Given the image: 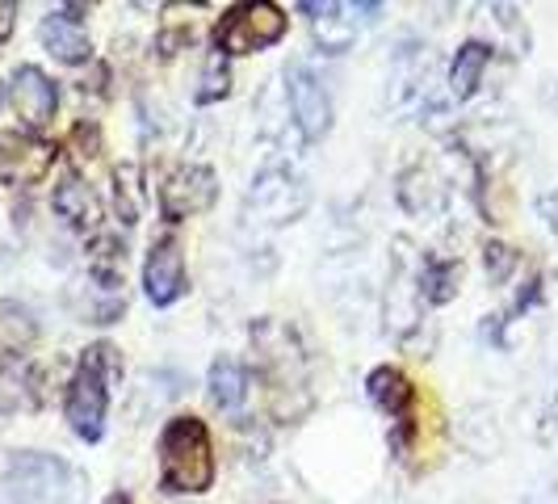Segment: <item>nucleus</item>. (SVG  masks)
<instances>
[{
  "label": "nucleus",
  "instance_id": "obj_1",
  "mask_svg": "<svg viewBox=\"0 0 558 504\" xmlns=\"http://www.w3.org/2000/svg\"><path fill=\"white\" fill-rule=\"evenodd\" d=\"M252 349H256V374L269 387L274 417L299 420L311 408L307 392V353L299 345V336L290 333L281 320H260L252 324Z\"/></svg>",
  "mask_w": 558,
  "mask_h": 504
},
{
  "label": "nucleus",
  "instance_id": "obj_2",
  "mask_svg": "<svg viewBox=\"0 0 558 504\" xmlns=\"http://www.w3.org/2000/svg\"><path fill=\"white\" fill-rule=\"evenodd\" d=\"M215 483V446L197 417H172L160 433V488L172 496H202Z\"/></svg>",
  "mask_w": 558,
  "mask_h": 504
},
{
  "label": "nucleus",
  "instance_id": "obj_3",
  "mask_svg": "<svg viewBox=\"0 0 558 504\" xmlns=\"http://www.w3.org/2000/svg\"><path fill=\"white\" fill-rule=\"evenodd\" d=\"M88 479L59 454H17L0 476V504H84Z\"/></svg>",
  "mask_w": 558,
  "mask_h": 504
},
{
  "label": "nucleus",
  "instance_id": "obj_4",
  "mask_svg": "<svg viewBox=\"0 0 558 504\" xmlns=\"http://www.w3.org/2000/svg\"><path fill=\"white\" fill-rule=\"evenodd\" d=\"M122 379V362H118V349L113 345H93L84 349L81 365L72 374V387H68V424L72 433L84 442H97L106 433V408H110V383Z\"/></svg>",
  "mask_w": 558,
  "mask_h": 504
},
{
  "label": "nucleus",
  "instance_id": "obj_5",
  "mask_svg": "<svg viewBox=\"0 0 558 504\" xmlns=\"http://www.w3.org/2000/svg\"><path fill=\"white\" fill-rule=\"evenodd\" d=\"M311 206V190L307 181L290 168H260L256 181L248 185V197H244V219L256 227H286L299 224Z\"/></svg>",
  "mask_w": 558,
  "mask_h": 504
},
{
  "label": "nucleus",
  "instance_id": "obj_6",
  "mask_svg": "<svg viewBox=\"0 0 558 504\" xmlns=\"http://www.w3.org/2000/svg\"><path fill=\"white\" fill-rule=\"evenodd\" d=\"M286 26L290 17L281 13L278 4L269 0H248V4H235L227 9L215 26V51L219 56H256L265 47H274L286 38Z\"/></svg>",
  "mask_w": 558,
  "mask_h": 504
},
{
  "label": "nucleus",
  "instance_id": "obj_7",
  "mask_svg": "<svg viewBox=\"0 0 558 504\" xmlns=\"http://www.w3.org/2000/svg\"><path fill=\"white\" fill-rule=\"evenodd\" d=\"M420 274H424V261L416 256L412 240H395L391 281H387L383 315H387V333L399 336V340L420 328V311H424V286H420Z\"/></svg>",
  "mask_w": 558,
  "mask_h": 504
},
{
  "label": "nucleus",
  "instance_id": "obj_8",
  "mask_svg": "<svg viewBox=\"0 0 558 504\" xmlns=\"http://www.w3.org/2000/svg\"><path fill=\"white\" fill-rule=\"evenodd\" d=\"M303 9L311 13L315 47L328 56H344L357 43V34L383 13L378 4H353V0H328V4H303Z\"/></svg>",
  "mask_w": 558,
  "mask_h": 504
},
{
  "label": "nucleus",
  "instance_id": "obj_9",
  "mask_svg": "<svg viewBox=\"0 0 558 504\" xmlns=\"http://www.w3.org/2000/svg\"><path fill=\"white\" fill-rule=\"evenodd\" d=\"M286 97H290L294 127L307 143H319L332 131V97H328L324 81L311 72L307 63H290L286 68Z\"/></svg>",
  "mask_w": 558,
  "mask_h": 504
},
{
  "label": "nucleus",
  "instance_id": "obj_10",
  "mask_svg": "<svg viewBox=\"0 0 558 504\" xmlns=\"http://www.w3.org/2000/svg\"><path fill=\"white\" fill-rule=\"evenodd\" d=\"M219 197V177L206 165H181L177 172H168L160 185V215L168 224H181L190 215L210 211Z\"/></svg>",
  "mask_w": 558,
  "mask_h": 504
},
{
  "label": "nucleus",
  "instance_id": "obj_11",
  "mask_svg": "<svg viewBox=\"0 0 558 504\" xmlns=\"http://www.w3.org/2000/svg\"><path fill=\"white\" fill-rule=\"evenodd\" d=\"M56 165V147L29 131H0V181L4 185H34Z\"/></svg>",
  "mask_w": 558,
  "mask_h": 504
},
{
  "label": "nucleus",
  "instance_id": "obj_12",
  "mask_svg": "<svg viewBox=\"0 0 558 504\" xmlns=\"http://www.w3.org/2000/svg\"><path fill=\"white\" fill-rule=\"evenodd\" d=\"M143 290L156 308H172L185 290H190V278H185V252L181 244L168 236L160 244H151L147 252V265H143Z\"/></svg>",
  "mask_w": 558,
  "mask_h": 504
},
{
  "label": "nucleus",
  "instance_id": "obj_13",
  "mask_svg": "<svg viewBox=\"0 0 558 504\" xmlns=\"http://www.w3.org/2000/svg\"><path fill=\"white\" fill-rule=\"evenodd\" d=\"M13 110H17V118L26 122L29 131H43L59 110L56 81H51L43 68L22 63V68L13 72Z\"/></svg>",
  "mask_w": 558,
  "mask_h": 504
},
{
  "label": "nucleus",
  "instance_id": "obj_14",
  "mask_svg": "<svg viewBox=\"0 0 558 504\" xmlns=\"http://www.w3.org/2000/svg\"><path fill=\"white\" fill-rule=\"evenodd\" d=\"M43 47L59 59V63H84L93 56V43H88V29H84L81 9H51L43 17Z\"/></svg>",
  "mask_w": 558,
  "mask_h": 504
},
{
  "label": "nucleus",
  "instance_id": "obj_15",
  "mask_svg": "<svg viewBox=\"0 0 558 504\" xmlns=\"http://www.w3.org/2000/svg\"><path fill=\"white\" fill-rule=\"evenodd\" d=\"M433 81L428 47H403L391 63V106L395 110H416Z\"/></svg>",
  "mask_w": 558,
  "mask_h": 504
},
{
  "label": "nucleus",
  "instance_id": "obj_16",
  "mask_svg": "<svg viewBox=\"0 0 558 504\" xmlns=\"http://www.w3.org/2000/svg\"><path fill=\"white\" fill-rule=\"evenodd\" d=\"M51 206H56L59 219L68 227H76V231H93L101 224V197L93 194V185H84L81 177H63L56 185Z\"/></svg>",
  "mask_w": 558,
  "mask_h": 504
},
{
  "label": "nucleus",
  "instance_id": "obj_17",
  "mask_svg": "<svg viewBox=\"0 0 558 504\" xmlns=\"http://www.w3.org/2000/svg\"><path fill=\"white\" fill-rule=\"evenodd\" d=\"M38 370L26 362V358H4L0 362V412H29L38 408Z\"/></svg>",
  "mask_w": 558,
  "mask_h": 504
},
{
  "label": "nucleus",
  "instance_id": "obj_18",
  "mask_svg": "<svg viewBox=\"0 0 558 504\" xmlns=\"http://www.w3.org/2000/svg\"><path fill=\"white\" fill-rule=\"evenodd\" d=\"M395 197L408 215H437L446 206V185L428 172L424 165H412L399 172V185H395Z\"/></svg>",
  "mask_w": 558,
  "mask_h": 504
},
{
  "label": "nucleus",
  "instance_id": "obj_19",
  "mask_svg": "<svg viewBox=\"0 0 558 504\" xmlns=\"http://www.w3.org/2000/svg\"><path fill=\"white\" fill-rule=\"evenodd\" d=\"M365 392H369V399H374V404L395 420H408L412 399H416V387H412V383H408V374H403V370H395V365H378V370L369 374Z\"/></svg>",
  "mask_w": 558,
  "mask_h": 504
},
{
  "label": "nucleus",
  "instance_id": "obj_20",
  "mask_svg": "<svg viewBox=\"0 0 558 504\" xmlns=\"http://www.w3.org/2000/svg\"><path fill=\"white\" fill-rule=\"evenodd\" d=\"M492 63V47L487 43H466L458 47V56L449 63V97L453 101H471L483 84V72Z\"/></svg>",
  "mask_w": 558,
  "mask_h": 504
},
{
  "label": "nucleus",
  "instance_id": "obj_21",
  "mask_svg": "<svg viewBox=\"0 0 558 504\" xmlns=\"http://www.w3.org/2000/svg\"><path fill=\"white\" fill-rule=\"evenodd\" d=\"M206 392H210V404H215V408L240 412V408L248 404V370L235 362V358H219V362L210 365Z\"/></svg>",
  "mask_w": 558,
  "mask_h": 504
},
{
  "label": "nucleus",
  "instance_id": "obj_22",
  "mask_svg": "<svg viewBox=\"0 0 558 504\" xmlns=\"http://www.w3.org/2000/svg\"><path fill=\"white\" fill-rule=\"evenodd\" d=\"M458 442L471 449L475 458H492L500 454V429H496V417H487L483 408H471L462 424H458Z\"/></svg>",
  "mask_w": 558,
  "mask_h": 504
},
{
  "label": "nucleus",
  "instance_id": "obj_23",
  "mask_svg": "<svg viewBox=\"0 0 558 504\" xmlns=\"http://www.w3.org/2000/svg\"><path fill=\"white\" fill-rule=\"evenodd\" d=\"M458 281H462V261H424V274H420V286H424V303H449L458 295Z\"/></svg>",
  "mask_w": 558,
  "mask_h": 504
},
{
  "label": "nucleus",
  "instance_id": "obj_24",
  "mask_svg": "<svg viewBox=\"0 0 558 504\" xmlns=\"http://www.w3.org/2000/svg\"><path fill=\"white\" fill-rule=\"evenodd\" d=\"M113 206H118V219L126 227L140 224L143 215V177L135 165H122L113 172Z\"/></svg>",
  "mask_w": 558,
  "mask_h": 504
},
{
  "label": "nucleus",
  "instance_id": "obj_25",
  "mask_svg": "<svg viewBox=\"0 0 558 504\" xmlns=\"http://www.w3.org/2000/svg\"><path fill=\"white\" fill-rule=\"evenodd\" d=\"M34 320H29L26 308H17V303H0V345L9 349V358L17 353V349H26L29 340H34Z\"/></svg>",
  "mask_w": 558,
  "mask_h": 504
},
{
  "label": "nucleus",
  "instance_id": "obj_26",
  "mask_svg": "<svg viewBox=\"0 0 558 504\" xmlns=\"http://www.w3.org/2000/svg\"><path fill=\"white\" fill-rule=\"evenodd\" d=\"M231 93V72H227V59L219 51L206 56V68H202V81L194 88V101L197 106H210V101H223Z\"/></svg>",
  "mask_w": 558,
  "mask_h": 504
},
{
  "label": "nucleus",
  "instance_id": "obj_27",
  "mask_svg": "<svg viewBox=\"0 0 558 504\" xmlns=\"http://www.w3.org/2000/svg\"><path fill=\"white\" fill-rule=\"evenodd\" d=\"M517 265H521L517 249H508V244H500V240H492V244L483 249V269H487V278L492 281H508Z\"/></svg>",
  "mask_w": 558,
  "mask_h": 504
},
{
  "label": "nucleus",
  "instance_id": "obj_28",
  "mask_svg": "<svg viewBox=\"0 0 558 504\" xmlns=\"http://www.w3.org/2000/svg\"><path fill=\"white\" fill-rule=\"evenodd\" d=\"M72 147H76L81 160H93V156L101 152V131H97L93 122H81V127L72 131Z\"/></svg>",
  "mask_w": 558,
  "mask_h": 504
},
{
  "label": "nucleus",
  "instance_id": "obj_29",
  "mask_svg": "<svg viewBox=\"0 0 558 504\" xmlns=\"http://www.w3.org/2000/svg\"><path fill=\"white\" fill-rule=\"evenodd\" d=\"M537 211H542V219H546V227L558 236V185L550 190V194H542V202H537Z\"/></svg>",
  "mask_w": 558,
  "mask_h": 504
},
{
  "label": "nucleus",
  "instance_id": "obj_30",
  "mask_svg": "<svg viewBox=\"0 0 558 504\" xmlns=\"http://www.w3.org/2000/svg\"><path fill=\"white\" fill-rule=\"evenodd\" d=\"M13 26H17V4L13 0H0V43L13 34Z\"/></svg>",
  "mask_w": 558,
  "mask_h": 504
},
{
  "label": "nucleus",
  "instance_id": "obj_31",
  "mask_svg": "<svg viewBox=\"0 0 558 504\" xmlns=\"http://www.w3.org/2000/svg\"><path fill=\"white\" fill-rule=\"evenodd\" d=\"M0 106H4V84H0Z\"/></svg>",
  "mask_w": 558,
  "mask_h": 504
},
{
  "label": "nucleus",
  "instance_id": "obj_32",
  "mask_svg": "<svg viewBox=\"0 0 558 504\" xmlns=\"http://www.w3.org/2000/svg\"><path fill=\"white\" fill-rule=\"evenodd\" d=\"M555 417H558V399H555Z\"/></svg>",
  "mask_w": 558,
  "mask_h": 504
},
{
  "label": "nucleus",
  "instance_id": "obj_33",
  "mask_svg": "<svg viewBox=\"0 0 558 504\" xmlns=\"http://www.w3.org/2000/svg\"><path fill=\"white\" fill-rule=\"evenodd\" d=\"M555 106H558V93H555Z\"/></svg>",
  "mask_w": 558,
  "mask_h": 504
}]
</instances>
